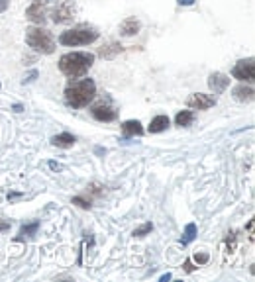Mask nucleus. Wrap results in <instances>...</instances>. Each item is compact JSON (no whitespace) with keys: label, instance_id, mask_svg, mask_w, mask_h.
<instances>
[{"label":"nucleus","instance_id":"nucleus-9","mask_svg":"<svg viewBox=\"0 0 255 282\" xmlns=\"http://www.w3.org/2000/svg\"><path fill=\"white\" fill-rule=\"evenodd\" d=\"M91 112H93V118L96 122H104V124L114 122L118 118V112L112 106H108V104H96Z\"/></svg>","mask_w":255,"mask_h":282},{"label":"nucleus","instance_id":"nucleus-17","mask_svg":"<svg viewBox=\"0 0 255 282\" xmlns=\"http://www.w3.org/2000/svg\"><path fill=\"white\" fill-rule=\"evenodd\" d=\"M37 229H39V221L35 219V221H32V223H26V225H22L20 227V233H18V241L20 239H26V237H32V235H35L37 233Z\"/></svg>","mask_w":255,"mask_h":282},{"label":"nucleus","instance_id":"nucleus-5","mask_svg":"<svg viewBox=\"0 0 255 282\" xmlns=\"http://www.w3.org/2000/svg\"><path fill=\"white\" fill-rule=\"evenodd\" d=\"M232 77L234 79H238V81H242V83H254L255 79V61L254 57H248V59H242V61H238L234 65V69H232Z\"/></svg>","mask_w":255,"mask_h":282},{"label":"nucleus","instance_id":"nucleus-15","mask_svg":"<svg viewBox=\"0 0 255 282\" xmlns=\"http://www.w3.org/2000/svg\"><path fill=\"white\" fill-rule=\"evenodd\" d=\"M171 125V120L167 118V116H155L153 120H151V124H149V133H161V131H165L167 127Z\"/></svg>","mask_w":255,"mask_h":282},{"label":"nucleus","instance_id":"nucleus-26","mask_svg":"<svg viewBox=\"0 0 255 282\" xmlns=\"http://www.w3.org/2000/svg\"><path fill=\"white\" fill-rule=\"evenodd\" d=\"M177 2H179L181 6H192V4L196 2V0H177Z\"/></svg>","mask_w":255,"mask_h":282},{"label":"nucleus","instance_id":"nucleus-27","mask_svg":"<svg viewBox=\"0 0 255 282\" xmlns=\"http://www.w3.org/2000/svg\"><path fill=\"white\" fill-rule=\"evenodd\" d=\"M171 279H173V277H171V273H167V275H163V277H161L159 281L161 282H167V281H171Z\"/></svg>","mask_w":255,"mask_h":282},{"label":"nucleus","instance_id":"nucleus-14","mask_svg":"<svg viewBox=\"0 0 255 282\" xmlns=\"http://www.w3.org/2000/svg\"><path fill=\"white\" fill-rule=\"evenodd\" d=\"M234 98L238 102H252L254 100V89L252 87H246V85H238L234 89Z\"/></svg>","mask_w":255,"mask_h":282},{"label":"nucleus","instance_id":"nucleus-2","mask_svg":"<svg viewBox=\"0 0 255 282\" xmlns=\"http://www.w3.org/2000/svg\"><path fill=\"white\" fill-rule=\"evenodd\" d=\"M95 63V55L87 51H71L65 53L59 59V71L69 79H79L89 73V69Z\"/></svg>","mask_w":255,"mask_h":282},{"label":"nucleus","instance_id":"nucleus-21","mask_svg":"<svg viewBox=\"0 0 255 282\" xmlns=\"http://www.w3.org/2000/svg\"><path fill=\"white\" fill-rule=\"evenodd\" d=\"M73 204L79 206V208H83V210H89V208L93 206V198L87 200V198H83V196H75V198H73Z\"/></svg>","mask_w":255,"mask_h":282},{"label":"nucleus","instance_id":"nucleus-28","mask_svg":"<svg viewBox=\"0 0 255 282\" xmlns=\"http://www.w3.org/2000/svg\"><path fill=\"white\" fill-rule=\"evenodd\" d=\"M185 269H187V273H192V269H194V267L191 265V261H187V263H185Z\"/></svg>","mask_w":255,"mask_h":282},{"label":"nucleus","instance_id":"nucleus-11","mask_svg":"<svg viewBox=\"0 0 255 282\" xmlns=\"http://www.w3.org/2000/svg\"><path fill=\"white\" fill-rule=\"evenodd\" d=\"M139 30H141V24H139V20H135V18H126V20L120 24V33H122L124 37L137 35Z\"/></svg>","mask_w":255,"mask_h":282},{"label":"nucleus","instance_id":"nucleus-29","mask_svg":"<svg viewBox=\"0 0 255 282\" xmlns=\"http://www.w3.org/2000/svg\"><path fill=\"white\" fill-rule=\"evenodd\" d=\"M14 110H16V112H22V110H24V106H20V104H16V106H14Z\"/></svg>","mask_w":255,"mask_h":282},{"label":"nucleus","instance_id":"nucleus-23","mask_svg":"<svg viewBox=\"0 0 255 282\" xmlns=\"http://www.w3.org/2000/svg\"><path fill=\"white\" fill-rule=\"evenodd\" d=\"M10 227H12V223H10L8 219L0 218V233H6V231H10Z\"/></svg>","mask_w":255,"mask_h":282},{"label":"nucleus","instance_id":"nucleus-10","mask_svg":"<svg viewBox=\"0 0 255 282\" xmlns=\"http://www.w3.org/2000/svg\"><path fill=\"white\" fill-rule=\"evenodd\" d=\"M230 87V77L224 73H212L208 77V89L214 94H222Z\"/></svg>","mask_w":255,"mask_h":282},{"label":"nucleus","instance_id":"nucleus-1","mask_svg":"<svg viewBox=\"0 0 255 282\" xmlns=\"http://www.w3.org/2000/svg\"><path fill=\"white\" fill-rule=\"evenodd\" d=\"M95 94H96L95 81L93 79H81V81L71 83L65 89V102L71 108L81 110V108H87L95 100Z\"/></svg>","mask_w":255,"mask_h":282},{"label":"nucleus","instance_id":"nucleus-18","mask_svg":"<svg viewBox=\"0 0 255 282\" xmlns=\"http://www.w3.org/2000/svg\"><path fill=\"white\" fill-rule=\"evenodd\" d=\"M192 122H194V114H192L191 110H183V112H179L175 116V125H179V127H187Z\"/></svg>","mask_w":255,"mask_h":282},{"label":"nucleus","instance_id":"nucleus-8","mask_svg":"<svg viewBox=\"0 0 255 282\" xmlns=\"http://www.w3.org/2000/svg\"><path fill=\"white\" fill-rule=\"evenodd\" d=\"M187 106L192 108V110H208V108L216 106V98L210 96V94L194 93L187 98Z\"/></svg>","mask_w":255,"mask_h":282},{"label":"nucleus","instance_id":"nucleus-24","mask_svg":"<svg viewBox=\"0 0 255 282\" xmlns=\"http://www.w3.org/2000/svg\"><path fill=\"white\" fill-rule=\"evenodd\" d=\"M10 8V0H0V14Z\"/></svg>","mask_w":255,"mask_h":282},{"label":"nucleus","instance_id":"nucleus-16","mask_svg":"<svg viewBox=\"0 0 255 282\" xmlns=\"http://www.w3.org/2000/svg\"><path fill=\"white\" fill-rule=\"evenodd\" d=\"M196 235H198L196 223H187V225H185V231H183V237H181V243H183V245H189V243H192V241L196 239Z\"/></svg>","mask_w":255,"mask_h":282},{"label":"nucleus","instance_id":"nucleus-12","mask_svg":"<svg viewBox=\"0 0 255 282\" xmlns=\"http://www.w3.org/2000/svg\"><path fill=\"white\" fill-rule=\"evenodd\" d=\"M75 135H71V133H57V135H53L51 137V145H55V147H59V149H71L73 145H75Z\"/></svg>","mask_w":255,"mask_h":282},{"label":"nucleus","instance_id":"nucleus-4","mask_svg":"<svg viewBox=\"0 0 255 282\" xmlns=\"http://www.w3.org/2000/svg\"><path fill=\"white\" fill-rule=\"evenodd\" d=\"M98 39V31L93 26H77L73 30H67L59 35V43L65 47H79V45H89Z\"/></svg>","mask_w":255,"mask_h":282},{"label":"nucleus","instance_id":"nucleus-13","mask_svg":"<svg viewBox=\"0 0 255 282\" xmlns=\"http://www.w3.org/2000/svg\"><path fill=\"white\" fill-rule=\"evenodd\" d=\"M122 135L124 137H135V135H143V127L137 120H128L122 124Z\"/></svg>","mask_w":255,"mask_h":282},{"label":"nucleus","instance_id":"nucleus-7","mask_svg":"<svg viewBox=\"0 0 255 282\" xmlns=\"http://www.w3.org/2000/svg\"><path fill=\"white\" fill-rule=\"evenodd\" d=\"M75 18V6L69 0H59L53 8V22L55 24H69Z\"/></svg>","mask_w":255,"mask_h":282},{"label":"nucleus","instance_id":"nucleus-3","mask_svg":"<svg viewBox=\"0 0 255 282\" xmlns=\"http://www.w3.org/2000/svg\"><path fill=\"white\" fill-rule=\"evenodd\" d=\"M26 43L33 51H37L41 55H51L55 51V39H53L51 31L41 28V26H32L26 30Z\"/></svg>","mask_w":255,"mask_h":282},{"label":"nucleus","instance_id":"nucleus-22","mask_svg":"<svg viewBox=\"0 0 255 282\" xmlns=\"http://www.w3.org/2000/svg\"><path fill=\"white\" fill-rule=\"evenodd\" d=\"M208 253H194V261L198 263V265H204V263H208Z\"/></svg>","mask_w":255,"mask_h":282},{"label":"nucleus","instance_id":"nucleus-20","mask_svg":"<svg viewBox=\"0 0 255 282\" xmlns=\"http://www.w3.org/2000/svg\"><path fill=\"white\" fill-rule=\"evenodd\" d=\"M153 231V223L151 221H147V223H143V225H139L137 229H133V237H145L147 233H151Z\"/></svg>","mask_w":255,"mask_h":282},{"label":"nucleus","instance_id":"nucleus-6","mask_svg":"<svg viewBox=\"0 0 255 282\" xmlns=\"http://www.w3.org/2000/svg\"><path fill=\"white\" fill-rule=\"evenodd\" d=\"M26 18L32 24L43 26L45 20H47V0H33L30 4V8L26 10Z\"/></svg>","mask_w":255,"mask_h":282},{"label":"nucleus","instance_id":"nucleus-19","mask_svg":"<svg viewBox=\"0 0 255 282\" xmlns=\"http://www.w3.org/2000/svg\"><path fill=\"white\" fill-rule=\"evenodd\" d=\"M122 51V47L118 45V43H110V45H106V47H102L100 51H98V55L100 57H104V59H112L116 53H120Z\"/></svg>","mask_w":255,"mask_h":282},{"label":"nucleus","instance_id":"nucleus-25","mask_svg":"<svg viewBox=\"0 0 255 282\" xmlns=\"http://www.w3.org/2000/svg\"><path fill=\"white\" fill-rule=\"evenodd\" d=\"M49 167H51L53 171H63V165H59V163H55V161H51Z\"/></svg>","mask_w":255,"mask_h":282}]
</instances>
